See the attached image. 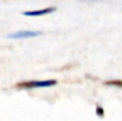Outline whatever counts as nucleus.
I'll return each instance as SVG.
<instances>
[{
    "mask_svg": "<svg viewBox=\"0 0 122 121\" xmlns=\"http://www.w3.org/2000/svg\"><path fill=\"white\" fill-rule=\"evenodd\" d=\"M57 81L56 80H49V81H32V82H24L20 83L19 87L23 88H45V87H52L56 85Z\"/></svg>",
    "mask_w": 122,
    "mask_h": 121,
    "instance_id": "nucleus-1",
    "label": "nucleus"
},
{
    "mask_svg": "<svg viewBox=\"0 0 122 121\" xmlns=\"http://www.w3.org/2000/svg\"><path fill=\"white\" fill-rule=\"evenodd\" d=\"M96 114H98L100 116H103V108L97 107V108H96Z\"/></svg>",
    "mask_w": 122,
    "mask_h": 121,
    "instance_id": "nucleus-5",
    "label": "nucleus"
},
{
    "mask_svg": "<svg viewBox=\"0 0 122 121\" xmlns=\"http://www.w3.org/2000/svg\"><path fill=\"white\" fill-rule=\"evenodd\" d=\"M107 85H116V87H122V81H108L106 82Z\"/></svg>",
    "mask_w": 122,
    "mask_h": 121,
    "instance_id": "nucleus-4",
    "label": "nucleus"
},
{
    "mask_svg": "<svg viewBox=\"0 0 122 121\" xmlns=\"http://www.w3.org/2000/svg\"><path fill=\"white\" fill-rule=\"evenodd\" d=\"M39 35H41L39 31H19V32L8 35V38H12V39H20V38L36 37V36H39Z\"/></svg>",
    "mask_w": 122,
    "mask_h": 121,
    "instance_id": "nucleus-2",
    "label": "nucleus"
},
{
    "mask_svg": "<svg viewBox=\"0 0 122 121\" xmlns=\"http://www.w3.org/2000/svg\"><path fill=\"white\" fill-rule=\"evenodd\" d=\"M56 7H47L44 10H37V11H26L24 12V16H29V17H39V16H45L47 13L55 12Z\"/></svg>",
    "mask_w": 122,
    "mask_h": 121,
    "instance_id": "nucleus-3",
    "label": "nucleus"
}]
</instances>
